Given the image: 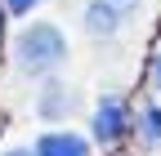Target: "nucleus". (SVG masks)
Masks as SVG:
<instances>
[{"instance_id": "10", "label": "nucleus", "mask_w": 161, "mask_h": 156, "mask_svg": "<svg viewBox=\"0 0 161 156\" xmlns=\"http://www.w3.org/2000/svg\"><path fill=\"white\" fill-rule=\"evenodd\" d=\"M0 31H5V13H0Z\"/></svg>"}, {"instance_id": "5", "label": "nucleus", "mask_w": 161, "mask_h": 156, "mask_svg": "<svg viewBox=\"0 0 161 156\" xmlns=\"http://www.w3.org/2000/svg\"><path fill=\"white\" fill-rule=\"evenodd\" d=\"M31 152L36 156H90V138H80L72 129H49V134L36 138Z\"/></svg>"}, {"instance_id": "8", "label": "nucleus", "mask_w": 161, "mask_h": 156, "mask_svg": "<svg viewBox=\"0 0 161 156\" xmlns=\"http://www.w3.org/2000/svg\"><path fill=\"white\" fill-rule=\"evenodd\" d=\"M152 89H161V49H157V58H152Z\"/></svg>"}, {"instance_id": "9", "label": "nucleus", "mask_w": 161, "mask_h": 156, "mask_svg": "<svg viewBox=\"0 0 161 156\" xmlns=\"http://www.w3.org/2000/svg\"><path fill=\"white\" fill-rule=\"evenodd\" d=\"M5 156H36V152H27V147H9Z\"/></svg>"}, {"instance_id": "3", "label": "nucleus", "mask_w": 161, "mask_h": 156, "mask_svg": "<svg viewBox=\"0 0 161 156\" xmlns=\"http://www.w3.org/2000/svg\"><path fill=\"white\" fill-rule=\"evenodd\" d=\"M76 107H80V94L72 85H63V81H49L45 89L36 94V116H40V121H67Z\"/></svg>"}, {"instance_id": "4", "label": "nucleus", "mask_w": 161, "mask_h": 156, "mask_svg": "<svg viewBox=\"0 0 161 156\" xmlns=\"http://www.w3.org/2000/svg\"><path fill=\"white\" fill-rule=\"evenodd\" d=\"M125 9L116 5V0H85V31L90 36H116L125 27Z\"/></svg>"}, {"instance_id": "2", "label": "nucleus", "mask_w": 161, "mask_h": 156, "mask_svg": "<svg viewBox=\"0 0 161 156\" xmlns=\"http://www.w3.org/2000/svg\"><path fill=\"white\" fill-rule=\"evenodd\" d=\"M94 143H103V147H112V143H121L130 134V107L116 98V94H108V98H98V107H94Z\"/></svg>"}, {"instance_id": "6", "label": "nucleus", "mask_w": 161, "mask_h": 156, "mask_svg": "<svg viewBox=\"0 0 161 156\" xmlns=\"http://www.w3.org/2000/svg\"><path fill=\"white\" fill-rule=\"evenodd\" d=\"M139 138H143L148 147L161 143V107H143L139 112Z\"/></svg>"}, {"instance_id": "1", "label": "nucleus", "mask_w": 161, "mask_h": 156, "mask_svg": "<svg viewBox=\"0 0 161 156\" xmlns=\"http://www.w3.org/2000/svg\"><path fill=\"white\" fill-rule=\"evenodd\" d=\"M67 58V36L54 23H27L14 36V67L23 76H45Z\"/></svg>"}, {"instance_id": "7", "label": "nucleus", "mask_w": 161, "mask_h": 156, "mask_svg": "<svg viewBox=\"0 0 161 156\" xmlns=\"http://www.w3.org/2000/svg\"><path fill=\"white\" fill-rule=\"evenodd\" d=\"M36 5H40V0H5V9H9V13H18V18H23V13H31Z\"/></svg>"}]
</instances>
